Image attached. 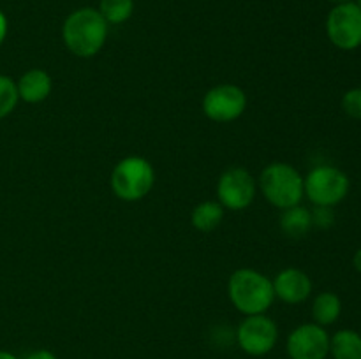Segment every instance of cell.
I'll list each match as a JSON object with an SVG mask.
<instances>
[{
  "label": "cell",
  "instance_id": "obj_19",
  "mask_svg": "<svg viewBox=\"0 0 361 359\" xmlns=\"http://www.w3.org/2000/svg\"><path fill=\"white\" fill-rule=\"evenodd\" d=\"M342 109L348 116L361 120V88H351L342 97Z\"/></svg>",
  "mask_w": 361,
  "mask_h": 359
},
{
  "label": "cell",
  "instance_id": "obj_11",
  "mask_svg": "<svg viewBox=\"0 0 361 359\" xmlns=\"http://www.w3.org/2000/svg\"><path fill=\"white\" fill-rule=\"evenodd\" d=\"M275 298L288 305H300L312 294V280L298 267H286L271 280Z\"/></svg>",
  "mask_w": 361,
  "mask_h": 359
},
{
  "label": "cell",
  "instance_id": "obj_3",
  "mask_svg": "<svg viewBox=\"0 0 361 359\" xmlns=\"http://www.w3.org/2000/svg\"><path fill=\"white\" fill-rule=\"evenodd\" d=\"M259 189L271 206L288 210L302 203L305 196L303 176L298 169L286 162H274L267 165L259 176Z\"/></svg>",
  "mask_w": 361,
  "mask_h": 359
},
{
  "label": "cell",
  "instance_id": "obj_23",
  "mask_svg": "<svg viewBox=\"0 0 361 359\" xmlns=\"http://www.w3.org/2000/svg\"><path fill=\"white\" fill-rule=\"evenodd\" d=\"M353 266H355V270L361 273V246L358 250H356V253L353 256Z\"/></svg>",
  "mask_w": 361,
  "mask_h": 359
},
{
  "label": "cell",
  "instance_id": "obj_2",
  "mask_svg": "<svg viewBox=\"0 0 361 359\" xmlns=\"http://www.w3.org/2000/svg\"><path fill=\"white\" fill-rule=\"evenodd\" d=\"M228 296L233 306L245 317L267 313L275 299L270 278L250 267L236 270L229 277Z\"/></svg>",
  "mask_w": 361,
  "mask_h": 359
},
{
  "label": "cell",
  "instance_id": "obj_15",
  "mask_svg": "<svg viewBox=\"0 0 361 359\" xmlns=\"http://www.w3.org/2000/svg\"><path fill=\"white\" fill-rule=\"evenodd\" d=\"M330 355L334 359H361V334L355 329H341L330 336Z\"/></svg>",
  "mask_w": 361,
  "mask_h": 359
},
{
  "label": "cell",
  "instance_id": "obj_7",
  "mask_svg": "<svg viewBox=\"0 0 361 359\" xmlns=\"http://www.w3.org/2000/svg\"><path fill=\"white\" fill-rule=\"evenodd\" d=\"M279 340V327L264 313L247 315L236 329V341L245 354L261 358L274 351Z\"/></svg>",
  "mask_w": 361,
  "mask_h": 359
},
{
  "label": "cell",
  "instance_id": "obj_8",
  "mask_svg": "<svg viewBox=\"0 0 361 359\" xmlns=\"http://www.w3.org/2000/svg\"><path fill=\"white\" fill-rule=\"evenodd\" d=\"M257 183L245 168L226 169L217 182V201L222 208L231 211H242L252 204L256 197Z\"/></svg>",
  "mask_w": 361,
  "mask_h": 359
},
{
  "label": "cell",
  "instance_id": "obj_25",
  "mask_svg": "<svg viewBox=\"0 0 361 359\" xmlns=\"http://www.w3.org/2000/svg\"><path fill=\"white\" fill-rule=\"evenodd\" d=\"M328 2L335 4V6H338V4H348V2H353V0H328Z\"/></svg>",
  "mask_w": 361,
  "mask_h": 359
},
{
  "label": "cell",
  "instance_id": "obj_18",
  "mask_svg": "<svg viewBox=\"0 0 361 359\" xmlns=\"http://www.w3.org/2000/svg\"><path fill=\"white\" fill-rule=\"evenodd\" d=\"M18 101H20V97H18L16 81L0 74V120L13 113Z\"/></svg>",
  "mask_w": 361,
  "mask_h": 359
},
{
  "label": "cell",
  "instance_id": "obj_12",
  "mask_svg": "<svg viewBox=\"0 0 361 359\" xmlns=\"http://www.w3.org/2000/svg\"><path fill=\"white\" fill-rule=\"evenodd\" d=\"M18 97L28 104H39L46 101L53 90V80L46 70L30 69L18 80Z\"/></svg>",
  "mask_w": 361,
  "mask_h": 359
},
{
  "label": "cell",
  "instance_id": "obj_13",
  "mask_svg": "<svg viewBox=\"0 0 361 359\" xmlns=\"http://www.w3.org/2000/svg\"><path fill=\"white\" fill-rule=\"evenodd\" d=\"M279 225H281V231L288 238H305L310 232V229H312V215H310V210H307L305 206L296 204V206L288 208V210H282Z\"/></svg>",
  "mask_w": 361,
  "mask_h": 359
},
{
  "label": "cell",
  "instance_id": "obj_22",
  "mask_svg": "<svg viewBox=\"0 0 361 359\" xmlns=\"http://www.w3.org/2000/svg\"><path fill=\"white\" fill-rule=\"evenodd\" d=\"M6 35H7V18L6 14L0 11V44L6 41Z\"/></svg>",
  "mask_w": 361,
  "mask_h": 359
},
{
  "label": "cell",
  "instance_id": "obj_10",
  "mask_svg": "<svg viewBox=\"0 0 361 359\" xmlns=\"http://www.w3.org/2000/svg\"><path fill=\"white\" fill-rule=\"evenodd\" d=\"M286 351L291 359H326L330 355V334L316 322L302 324L289 333Z\"/></svg>",
  "mask_w": 361,
  "mask_h": 359
},
{
  "label": "cell",
  "instance_id": "obj_1",
  "mask_svg": "<svg viewBox=\"0 0 361 359\" xmlns=\"http://www.w3.org/2000/svg\"><path fill=\"white\" fill-rule=\"evenodd\" d=\"M109 25L94 7H81L63 21L62 39L73 55L90 58L106 44Z\"/></svg>",
  "mask_w": 361,
  "mask_h": 359
},
{
  "label": "cell",
  "instance_id": "obj_6",
  "mask_svg": "<svg viewBox=\"0 0 361 359\" xmlns=\"http://www.w3.org/2000/svg\"><path fill=\"white\" fill-rule=\"evenodd\" d=\"M326 34L331 44L342 51L361 46V9L353 2L338 4L326 18Z\"/></svg>",
  "mask_w": 361,
  "mask_h": 359
},
{
  "label": "cell",
  "instance_id": "obj_20",
  "mask_svg": "<svg viewBox=\"0 0 361 359\" xmlns=\"http://www.w3.org/2000/svg\"><path fill=\"white\" fill-rule=\"evenodd\" d=\"M312 215V227L330 229L335 224V211L331 206H316L310 210Z\"/></svg>",
  "mask_w": 361,
  "mask_h": 359
},
{
  "label": "cell",
  "instance_id": "obj_14",
  "mask_svg": "<svg viewBox=\"0 0 361 359\" xmlns=\"http://www.w3.org/2000/svg\"><path fill=\"white\" fill-rule=\"evenodd\" d=\"M342 313V301L335 292H321L314 298L312 319L319 326H331L338 320Z\"/></svg>",
  "mask_w": 361,
  "mask_h": 359
},
{
  "label": "cell",
  "instance_id": "obj_26",
  "mask_svg": "<svg viewBox=\"0 0 361 359\" xmlns=\"http://www.w3.org/2000/svg\"><path fill=\"white\" fill-rule=\"evenodd\" d=\"M355 4H356V6H358L360 9H361V0H355Z\"/></svg>",
  "mask_w": 361,
  "mask_h": 359
},
{
  "label": "cell",
  "instance_id": "obj_5",
  "mask_svg": "<svg viewBox=\"0 0 361 359\" xmlns=\"http://www.w3.org/2000/svg\"><path fill=\"white\" fill-rule=\"evenodd\" d=\"M305 196L314 206H337L348 197L351 182L342 169L335 165H317L303 178Z\"/></svg>",
  "mask_w": 361,
  "mask_h": 359
},
{
  "label": "cell",
  "instance_id": "obj_24",
  "mask_svg": "<svg viewBox=\"0 0 361 359\" xmlns=\"http://www.w3.org/2000/svg\"><path fill=\"white\" fill-rule=\"evenodd\" d=\"M0 359H20V358L14 354H11V352H7V351H0Z\"/></svg>",
  "mask_w": 361,
  "mask_h": 359
},
{
  "label": "cell",
  "instance_id": "obj_17",
  "mask_svg": "<svg viewBox=\"0 0 361 359\" xmlns=\"http://www.w3.org/2000/svg\"><path fill=\"white\" fill-rule=\"evenodd\" d=\"M99 13L108 25L126 23L134 13V0H101Z\"/></svg>",
  "mask_w": 361,
  "mask_h": 359
},
{
  "label": "cell",
  "instance_id": "obj_21",
  "mask_svg": "<svg viewBox=\"0 0 361 359\" xmlns=\"http://www.w3.org/2000/svg\"><path fill=\"white\" fill-rule=\"evenodd\" d=\"M25 359H56V355L51 351H46V348H39V351L30 352Z\"/></svg>",
  "mask_w": 361,
  "mask_h": 359
},
{
  "label": "cell",
  "instance_id": "obj_9",
  "mask_svg": "<svg viewBox=\"0 0 361 359\" xmlns=\"http://www.w3.org/2000/svg\"><path fill=\"white\" fill-rule=\"evenodd\" d=\"M204 116L217 123H229L238 120L247 108V95L240 87L222 83L210 88L203 97Z\"/></svg>",
  "mask_w": 361,
  "mask_h": 359
},
{
  "label": "cell",
  "instance_id": "obj_4",
  "mask_svg": "<svg viewBox=\"0 0 361 359\" xmlns=\"http://www.w3.org/2000/svg\"><path fill=\"white\" fill-rule=\"evenodd\" d=\"M109 183H111L113 194L118 199L134 203L147 197L154 189L155 171L147 158L130 155V157L122 158L113 168Z\"/></svg>",
  "mask_w": 361,
  "mask_h": 359
},
{
  "label": "cell",
  "instance_id": "obj_27",
  "mask_svg": "<svg viewBox=\"0 0 361 359\" xmlns=\"http://www.w3.org/2000/svg\"><path fill=\"white\" fill-rule=\"evenodd\" d=\"M360 334H361V331H360Z\"/></svg>",
  "mask_w": 361,
  "mask_h": 359
},
{
  "label": "cell",
  "instance_id": "obj_16",
  "mask_svg": "<svg viewBox=\"0 0 361 359\" xmlns=\"http://www.w3.org/2000/svg\"><path fill=\"white\" fill-rule=\"evenodd\" d=\"M224 218V208L219 201H203L190 215V222L200 232H212L221 225Z\"/></svg>",
  "mask_w": 361,
  "mask_h": 359
}]
</instances>
